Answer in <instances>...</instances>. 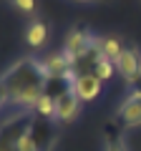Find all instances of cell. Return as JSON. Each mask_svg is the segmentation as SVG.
<instances>
[{"instance_id":"cell-1","label":"cell","mask_w":141,"mask_h":151,"mask_svg":"<svg viewBox=\"0 0 141 151\" xmlns=\"http://www.w3.org/2000/svg\"><path fill=\"white\" fill-rule=\"evenodd\" d=\"M45 86H48V76H45L43 60L23 58L0 76V106L13 103L25 111H33Z\"/></svg>"},{"instance_id":"cell-2","label":"cell","mask_w":141,"mask_h":151,"mask_svg":"<svg viewBox=\"0 0 141 151\" xmlns=\"http://www.w3.org/2000/svg\"><path fill=\"white\" fill-rule=\"evenodd\" d=\"M33 124L30 113H13L0 124V151H18L20 139L28 134Z\"/></svg>"},{"instance_id":"cell-3","label":"cell","mask_w":141,"mask_h":151,"mask_svg":"<svg viewBox=\"0 0 141 151\" xmlns=\"http://www.w3.org/2000/svg\"><path fill=\"white\" fill-rule=\"evenodd\" d=\"M101 48V40L98 38H93L88 30H83V28H73V30L68 33V38H65V45L63 50L73 58V63H78V60H83L91 50Z\"/></svg>"},{"instance_id":"cell-4","label":"cell","mask_w":141,"mask_h":151,"mask_svg":"<svg viewBox=\"0 0 141 151\" xmlns=\"http://www.w3.org/2000/svg\"><path fill=\"white\" fill-rule=\"evenodd\" d=\"M81 98L73 93V88H65L63 93H58L55 96V121H60V124H68V121H73L81 113Z\"/></svg>"},{"instance_id":"cell-5","label":"cell","mask_w":141,"mask_h":151,"mask_svg":"<svg viewBox=\"0 0 141 151\" xmlns=\"http://www.w3.org/2000/svg\"><path fill=\"white\" fill-rule=\"evenodd\" d=\"M70 88L81 101H93V98L101 96L103 81L98 78L96 73H76V78L70 81Z\"/></svg>"},{"instance_id":"cell-6","label":"cell","mask_w":141,"mask_h":151,"mask_svg":"<svg viewBox=\"0 0 141 151\" xmlns=\"http://www.w3.org/2000/svg\"><path fill=\"white\" fill-rule=\"evenodd\" d=\"M119 121L129 129H136L141 126V93L131 91L129 96L124 98V103L119 106Z\"/></svg>"},{"instance_id":"cell-7","label":"cell","mask_w":141,"mask_h":151,"mask_svg":"<svg viewBox=\"0 0 141 151\" xmlns=\"http://www.w3.org/2000/svg\"><path fill=\"white\" fill-rule=\"evenodd\" d=\"M116 68H119V73L131 83L136 76L141 73V55H139V50L136 48H124L121 55L116 58Z\"/></svg>"},{"instance_id":"cell-8","label":"cell","mask_w":141,"mask_h":151,"mask_svg":"<svg viewBox=\"0 0 141 151\" xmlns=\"http://www.w3.org/2000/svg\"><path fill=\"white\" fill-rule=\"evenodd\" d=\"M30 136L35 139L40 151H50L55 141V134H53V121H45V119H38L33 116V124H30Z\"/></svg>"},{"instance_id":"cell-9","label":"cell","mask_w":141,"mask_h":151,"mask_svg":"<svg viewBox=\"0 0 141 151\" xmlns=\"http://www.w3.org/2000/svg\"><path fill=\"white\" fill-rule=\"evenodd\" d=\"M33 116L45 121H55V96L50 91H43V96L38 98V103L33 106Z\"/></svg>"},{"instance_id":"cell-10","label":"cell","mask_w":141,"mask_h":151,"mask_svg":"<svg viewBox=\"0 0 141 151\" xmlns=\"http://www.w3.org/2000/svg\"><path fill=\"white\" fill-rule=\"evenodd\" d=\"M25 40L30 48H43L45 40H48V25L43 20H33L28 25V33H25Z\"/></svg>"},{"instance_id":"cell-11","label":"cell","mask_w":141,"mask_h":151,"mask_svg":"<svg viewBox=\"0 0 141 151\" xmlns=\"http://www.w3.org/2000/svg\"><path fill=\"white\" fill-rule=\"evenodd\" d=\"M106 151H129L124 136H121L119 131H114V124L106 126Z\"/></svg>"},{"instance_id":"cell-12","label":"cell","mask_w":141,"mask_h":151,"mask_svg":"<svg viewBox=\"0 0 141 151\" xmlns=\"http://www.w3.org/2000/svg\"><path fill=\"white\" fill-rule=\"evenodd\" d=\"M121 43H119V38H101V55L103 58H111L116 63V58L121 55Z\"/></svg>"},{"instance_id":"cell-13","label":"cell","mask_w":141,"mask_h":151,"mask_svg":"<svg viewBox=\"0 0 141 151\" xmlns=\"http://www.w3.org/2000/svg\"><path fill=\"white\" fill-rule=\"evenodd\" d=\"M114 70H116V63L111 58H103V55L96 60V65H93V73H96L101 81H109L111 76H114Z\"/></svg>"},{"instance_id":"cell-14","label":"cell","mask_w":141,"mask_h":151,"mask_svg":"<svg viewBox=\"0 0 141 151\" xmlns=\"http://www.w3.org/2000/svg\"><path fill=\"white\" fill-rule=\"evenodd\" d=\"M13 5H15L20 13H25V15H35V10H38V0H13Z\"/></svg>"},{"instance_id":"cell-15","label":"cell","mask_w":141,"mask_h":151,"mask_svg":"<svg viewBox=\"0 0 141 151\" xmlns=\"http://www.w3.org/2000/svg\"><path fill=\"white\" fill-rule=\"evenodd\" d=\"M129 86H131V91H134V93H141V73L136 76V78L129 83Z\"/></svg>"},{"instance_id":"cell-16","label":"cell","mask_w":141,"mask_h":151,"mask_svg":"<svg viewBox=\"0 0 141 151\" xmlns=\"http://www.w3.org/2000/svg\"><path fill=\"white\" fill-rule=\"evenodd\" d=\"M0 108H3V106H0Z\"/></svg>"}]
</instances>
